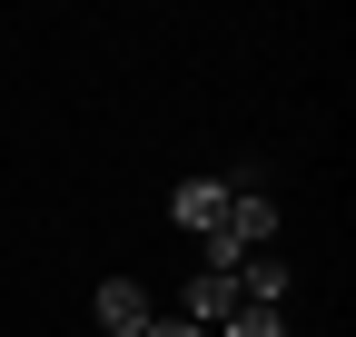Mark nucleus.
<instances>
[{
	"label": "nucleus",
	"instance_id": "obj_2",
	"mask_svg": "<svg viewBox=\"0 0 356 337\" xmlns=\"http://www.w3.org/2000/svg\"><path fill=\"white\" fill-rule=\"evenodd\" d=\"M149 288L139 278H99V337H149Z\"/></svg>",
	"mask_w": 356,
	"mask_h": 337
},
{
	"label": "nucleus",
	"instance_id": "obj_1",
	"mask_svg": "<svg viewBox=\"0 0 356 337\" xmlns=\"http://www.w3.org/2000/svg\"><path fill=\"white\" fill-rule=\"evenodd\" d=\"M228 198H238L228 179H178V189H168V219L188 228V238H218V219H228Z\"/></svg>",
	"mask_w": 356,
	"mask_h": 337
},
{
	"label": "nucleus",
	"instance_id": "obj_5",
	"mask_svg": "<svg viewBox=\"0 0 356 337\" xmlns=\"http://www.w3.org/2000/svg\"><path fill=\"white\" fill-rule=\"evenodd\" d=\"M149 337H208V327H198V318H178V308H159V318H149Z\"/></svg>",
	"mask_w": 356,
	"mask_h": 337
},
{
	"label": "nucleus",
	"instance_id": "obj_3",
	"mask_svg": "<svg viewBox=\"0 0 356 337\" xmlns=\"http://www.w3.org/2000/svg\"><path fill=\"white\" fill-rule=\"evenodd\" d=\"M228 308H238V278H228V268H198L188 298H178V318H198L208 337H218V318H228Z\"/></svg>",
	"mask_w": 356,
	"mask_h": 337
},
{
	"label": "nucleus",
	"instance_id": "obj_4",
	"mask_svg": "<svg viewBox=\"0 0 356 337\" xmlns=\"http://www.w3.org/2000/svg\"><path fill=\"white\" fill-rule=\"evenodd\" d=\"M218 337H287V308H257V298H238L228 318H218Z\"/></svg>",
	"mask_w": 356,
	"mask_h": 337
}]
</instances>
